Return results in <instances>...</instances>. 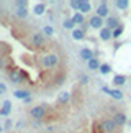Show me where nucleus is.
Returning <instances> with one entry per match:
<instances>
[{"mask_svg": "<svg viewBox=\"0 0 131 133\" xmlns=\"http://www.w3.org/2000/svg\"><path fill=\"white\" fill-rule=\"evenodd\" d=\"M5 90H7V87H5V84H0V94H5Z\"/></svg>", "mask_w": 131, "mask_h": 133, "instance_id": "31", "label": "nucleus"}, {"mask_svg": "<svg viewBox=\"0 0 131 133\" xmlns=\"http://www.w3.org/2000/svg\"><path fill=\"white\" fill-rule=\"evenodd\" d=\"M115 5H117V8H120V10L128 8V2H126V0H117V2H115Z\"/></svg>", "mask_w": 131, "mask_h": 133, "instance_id": "17", "label": "nucleus"}, {"mask_svg": "<svg viewBox=\"0 0 131 133\" xmlns=\"http://www.w3.org/2000/svg\"><path fill=\"white\" fill-rule=\"evenodd\" d=\"M126 123V117L125 114H117L115 115V125H125Z\"/></svg>", "mask_w": 131, "mask_h": 133, "instance_id": "13", "label": "nucleus"}, {"mask_svg": "<svg viewBox=\"0 0 131 133\" xmlns=\"http://www.w3.org/2000/svg\"><path fill=\"white\" fill-rule=\"evenodd\" d=\"M10 81H12V82H15V84H18V82H21L23 81V76L18 72V71H12V72H10Z\"/></svg>", "mask_w": 131, "mask_h": 133, "instance_id": "5", "label": "nucleus"}, {"mask_svg": "<svg viewBox=\"0 0 131 133\" xmlns=\"http://www.w3.org/2000/svg\"><path fill=\"white\" fill-rule=\"evenodd\" d=\"M44 10H46L44 3H39V5H36V7H34V13H36V15H43Z\"/></svg>", "mask_w": 131, "mask_h": 133, "instance_id": "21", "label": "nucleus"}, {"mask_svg": "<svg viewBox=\"0 0 131 133\" xmlns=\"http://www.w3.org/2000/svg\"><path fill=\"white\" fill-rule=\"evenodd\" d=\"M121 33H123V26H118L117 30H113V38H118V36H121Z\"/></svg>", "mask_w": 131, "mask_h": 133, "instance_id": "25", "label": "nucleus"}, {"mask_svg": "<svg viewBox=\"0 0 131 133\" xmlns=\"http://www.w3.org/2000/svg\"><path fill=\"white\" fill-rule=\"evenodd\" d=\"M110 95H112L113 99H117V100H120V99H123V94H121V92H120L118 89H115V90H112V92H110Z\"/></svg>", "mask_w": 131, "mask_h": 133, "instance_id": "22", "label": "nucleus"}, {"mask_svg": "<svg viewBox=\"0 0 131 133\" xmlns=\"http://www.w3.org/2000/svg\"><path fill=\"white\" fill-rule=\"evenodd\" d=\"M72 38L74 39H82L84 38V31H82V30H74V31H72Z\"/></svg>", "mask_w": 131, "mask_h": 133, "instance_id": "20", "label": "nucleus"}, {"mask_svg": "<svg viewBox=\"0 0 131 133\" xmlns=\"http://www.w3.org/2000/svg\"><path fill=\"white\" fill-rule=\"evenodd\" d=\"M112 36H113V31H112V30H108L107 26L100 30V38H102V39H105V41H107V39H110Z\"/></svg>", "mask_w": 131, "mask_h": 133, "instance_id": "6", "label": "nucleus"}, {"mask_svg": "<svg viewBox=\"0 0 131 133\" xmlns=\"http://www.w3.org/2000/svg\"><path fill=\"white\" fill-rule=\"evenodd\" d=\"M72 20H74L75 25H80V23H84V15L82 13H75L74 17H72Z\"/></svg>", "mask_w": 131, "mask_h": 133, "instance_id": "18", "label": "nucleus"}, {"mask_svg": "<svg viewBox=\"0 0 131 133\" xmlns=\"http://www.w3.org/2000/svg\"><path fill=\"white\" fill-rule=\"evenodd\" d=\"M15 7H17V8H25V7H26V2H23V0H20V2H15Z\"/></svg>", "mask_w": 131, "mask_h": 133, "instance_id": "29", "label": "nucleus"}, {"mask_svg": "<svg viewBox=\"0 0 131 133\" xmlns=\"http://www.w3.org/2000/svg\"><path fill=\"white\" fill-rule=\"evenodd\" d=\"M13 95L17 97V99H23V100H28L30 99V94H28L26 90H15Z\"/></svg>", "mask_w": 131, "mask_h": 133, "instance_id": "11", "label": "nucleus"}, {"mask_svg": "<svg viewBox=\"0 0 131 133\" xmlns=\"http://www.w3.org/2000/svg\"><path fill=\"white\" fill-rule=\"evenodd\" d=\"M17 17L26 18V17H28V10H26V8H17Z\"/></svg>", "mask_w": 131, "mask_h": 133, "instance_id": "19", "label": "nucleus"}, {"mask_svg": "<svg viewBox=\"0 0 131 133\" xmlns=\"http://www.w3.org/2000/svg\"><path fill=\"white\" fill-rule=\"evenodd\" d=\"M10 110H12V102H10V100H5L3 107H2V109H0V115L7 117V115L10 114Z\"/></svg>", "mask_w": 131, "mask_h": 133, "instance_id": "7", "label": "nucleus"}, {"mask_svg": "<svg viewBox=\"0 0 131 133\" xmlns=\"http://www.w3.org/2000/svg\"><path fill=\"white\" fill-rule=\"evenodd\" d=\"M107 28H108V30H112V28L117 30V28H118V20L115 18V17H110V18L107 20Z\"/></svg>", "mask_w": 131, "mask_h": 133, "instance_id": "10", "label": "nucleus"}, {"mask_svg": "<svg viewBox=\"0 0 131 133\" xmlns=\"http://www.w3.org/2000/svg\"><path fill=\"white\" fill-rule=\"evenodd\" d=\"M80 2H82V0H72V2H70V7L75 8V10H79L80 8Z\"/></svg>", "mask_w": 131, "mask_h": 133, "instance_id": "27", "label": "nucleus"}, {"mask_svg": "<svg viewBox=\"0 0 131 133\" xmlns=\"http://www.w3.org/2000/svg\"><path fill=\"white\" fill-rule=\"evenodd\" d=\"M57 64V58L54 54H48L46 58H43V66L44 68H53V66Z\"/></svg>", "mask_w": 131, "mask_h": 133, "instance_id": "3", "label": "nucleus"}, {"mask_svg": "<svg viewBox=\"0 0 131 133\" xmlns=\"http://www.w3.org/2000/svg\"><path fill=\"white\" fill-rule=\"evenodd\" d=\"M90 8H92V5H90L89 2H84V0H82V2H80V13H87V12H90Z\"/></svg>", "mask_w": 131, "mask_h": 133, "instance_id": "14", "label": "nucleus"}, {"mask_svg": "<svg viewBox=\"0 0 131 133\" xmlns=\"http://www.w3.org/2000/svg\"><path fill=\"white\" fill-rule=\"evenodd\" d=\"M30 114H31V117H33L34 120H41L43 117H44V114H46V110H44L43 105H38V107H33Z\"/></svg>", "mask_w": 131, "mask_h": 133, "instance_id": "1", "label": "nucleus"}, {"mask_svg": "<svg viewBox=\"0 0 131 133\" xmlns=\"http://www.w3.org/2000/svg\"><path fill=\"white\" fill-rule=\"evenodd\" d=\"M12 125H13L12 120H7V122H5V128H12Z\"/></svg>", "mask_w": 131, "mask_h": 133, "instance_id": "30", "label": "nucleus"}, {"mask_svg": "<svg viewBox=\"0 0 131 133\" xmlns=\"http://www.w3.org/2000/svg\"><path fill=\"white\" fill-rule=\"evenodd\" d=\"M80 58L85 59V61H92V59H93V58H92V51H90L89 48H84L82 51H80Z\"/></svg>", "mask_w": 131, "mask_h": 133, "instance_id": "9", "label": "nucleus"}, {"mask_svg": "<svg viewBox=\"0 0 131 133\" xmlns=\"http://www.w3.org/2000/svg\"><path fill=\"white\" fill-rule=\"evenodd\" d=\"M125 82H126V77H125V76H117V77L113 79V84L115 85H123Z\"/></svg>", "mask_w": 131, "mask_h": 133, "instance_id": "16", "label": "nucleus"}, {"mask_svg": "<svg viewBox=\"0 0 131 133\" xmlns=\"http://www.w3.org/2000/svg\"><path fill=\"white\" fill-rule=\"evenodd\" d=\"M44 35H48V36H53L54 35V30H53V26H44Z\"/></svg>", "mask_w": 131, "mask_h": 133, "instance_id": "26", "label": "nucleus"}, {"mask_svg": "<svg viewBox=\"0 0 131 133\" xmlns=\"http://www.w3.org/2000/svg\"><path fill=\"white\" fill-rule=\"evenodd\" d=\"M100 128H102L105 133H112L115 130V120H103L102 123H100Z\"/></svg>", "mask_w": 131, "mask_h": 133, "instance_id": "2", "label": "nucleus"}, {"mask_svg": "<svg viewBox=\"0 0 131 133\" xmlns=\"http://www.w3.org/2000/svg\"><path fill=\"white\" fill-rule=\"evenodd\" d=\"M69 92H61V94H59V97H57V100L61 102V104H66V102H69Z\"/></svg>", "mask_w": 131, "mask_h": 133, "instance_id": "15", "label": "nucleus"}, {"mask_svg": "<svg viewBox=\"0 0 131 133\" xmlns=\"http://www.w3.org/2000/svg\"><path fill=\"white\" fill-rule=\"evenodd\" d=\"M90 26H92V28H100V30H102V26H103V18H100L98 15L92 17V18H90Z\"/></svg>", "mask_w": 131, "mask_h": 133, "instance_id": "4", "label": "nucleus"}, {"mask_svg": "<svg viewBox=\"0 0 131 133\" xmlns=\"http://www.w3.org/2000/svg\"><path fill=\"white\" fill-rule=\"evenodd\" d=\"M100 72H102V74L110 72V66L108 64H102V66H100Z\"/></svg>", "mask_w": 131, "mask_h": 133, "instance_id": "28", "label": "nucleus"}, {"mask_svg": "<svg viewBox=\"0 0 131 133\" xmlns=\"http://www.w3.org/2000/svg\"><path fill=\"white\" fill-rule=\"evenodd\" d=\"M3 128H5V127H2V125H0V131H3Z\"/></svg>", "mask_w": 131, "mask_h": 133, "instance_id": "33", "label": "nucleus"}, {"mask_svg": "<svg viewBox=\"0 0 131 133\" xmlns=\"http://www.w3.org/2000/svg\"><path fill=\"white\" fill-rule=\"evenodd\" d=\"M74 20L72 18H70V20H66V22H64V28L66 30H72V31H74Z\"/></svg>", "mask_w": 131, "mask_h": 133, "instance_id": "23", "label": "nucleus"}, {"mask_svg": "<svg viewBox=\"0 0 131 133\" xmlns=\"http://www.w3.org/2000/svg\"><path fill=\"white\" fill-rule=\"evenodd\" d=\"M89 68L90 69H100V64H98V61L97 59H92V61H89Z\"/></svg>", "mask_w": 131, "mask_h": 133, "instance_id": "24", "label": "nucleus"}, {"mask_svg": "<svg viewBox=\"0 0 131 133\" xmlns=\"http://www.w3.org/2000/svg\"><path fill=\"white\" fill-rule=\"evenodd\" d=\"M33 43H34V46H43V44H44L43 35H41V33H36V35L33 36Z\"/></svg>", "mask_w": 131, "mask_h": 133, "instance_id": "12", "label": "nucleus"}, {"mask_svg": "<svg viewBox=\"0 0 131 133\" xmlns=\"http://www.w3.org/2000/svg\"><path fill=\"white\" fill-rule=\"evenodd\" d=\"M3 64H5V63H3V59L0 58V69H3Z\"/></svg>", "mask_w": 131, "mask_h": 133, "instance_id": "32", "label": "nucleus"}, {"mask_svg": "<svg viewBox=\"0 0 131 133\" xmlns=\"http://www.w3.org/2000/svg\"><path fill=\"white\" fill-rule=\"evenodd\" d=\"M97 15H98L100 18H105V17H107V15H108V7H107V3H102V5L97 8Z\"/></svg>", "mask_w": 131, "mask_h": 133, "instance_id": "8", "label": "nucleus"}]
</instances>
